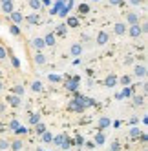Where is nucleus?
Here are the masks:
<instances>
[{
	"label": "nucleus",
	"mask_w": 148,
	"mask_h": 151,
	"mask_svg": "<svg viewBox=\"0 0 148 151\" xmlns=\"http://www.w3.org/2000/svg\"><path fill=\"white\" fill-rule=\"evenodd\" d=\"M66 89H70V91H77V89H79V77L71 78V80H66Z\"/></svg>",
	"instance_id": "nucleus-1"
},
{
	"label": "nucleus",
	"mask_w": 148,
	"mask_h": 151,
	"mask_svg": "<svg viewBox=\"0 0 148 151\" xmlns=\"http://www.w3.org/2000/svg\"><path fill=\"white\" fill-rule=\"evenodd\" d=\"M7 102L11 104L13 107H18L20 104H22V100H20V96H18V95H9V96H7Z\"/></svg>",
	"instance_id": "nucleus-2"
},
{
	"label": "nucleus",
	"mask_w": 148,
	"mask_h": 151,
	"mask_svg": "<svg viewBox=\"0 0 148 151\" xmlns=\"http://www.w3.org/2000/svg\"><path fill=\"white\" fill-rule=\"evenodd\" d=\"M133 73H135V77H144L146 75V66H135V69H133Z\"/></svg>",
	"instance_id": "nucleus-3"
},
{
	"label": "nucleus",
	"mask_w": 148,
	"mask_h": 151,
	"mask_svg": "<svg viewBox=\"0 0 148 151\" xmlns=\"http://www.w3.org/2000/svg\"><path fill=\"white\" fill-rule=\"evenodd\" d=\"M110 124H112V120H110V118L102 116L101 120H99V129H106V127H110Z\"/></svg>",
	"instance_id": "nucleus-4"
},
{
	"label": "nucleus",
	"mask_w": 148,
	"mask_h": 151,
	"mask_svg": "<svg viewBox=\"0 0 148 151\" xmlns=\"http://www.w3.org/2000/svg\"><path fill=\"white\" fill-rule=\"evenodd\" d=\"M130 96H132V89H130V86H123L121 99H130Z\"/></svg>",
	"instance_id": "nucleus-5"
},
{
	"label": "nucleus",
	"mask_w": 148,
	"mask_h": 151,
	"mask_svg": "<svg viewBox=\"0 0 148 151\" xmlns=\"http://www.w3.org/2000/svg\"><path fill=\"white\" fill-rule=\"evenodd\" d=\"M141 31H143V27H139V24H133L132 29H130V35H132V37H139Z\"/></svg>",
	"instance_id": "nucleus-6"
},
{
	"label": "nucleus",
	"mask_w": 148,
	"mask_h": 151,
	"mask_svg": "<svg viewBox=\"0 0 148 151\" xmlns=\"http://www.w3.org/2000/svg\"><path fill=\"white\" fill-rule=\"evenodd\" d=\"M106 86H108V88H113V86H117V77H115V75H110V77L106 78Z\"/></svg>",
	"instance_id": "nucleus-7"
},
{
	"label": "nucleus",
	"mask_w": 148,
	"mask_h": 151,
	"mask_svg": "<svg viewBox=\"0 0 148 151\" xmlns=\"http://www.w3.org/2000/svg\"><path fill=\"white\" fill-rule=\"evenodd\" d=\"M104 142H106V137H104L102 133H97V135H95V144H97V146H102Z\"/></svg>",
	"instance_id": "nucleus-8"
},
{
	"label": "nucleus",
	"mask_w": 148,
	"mask_h": 151,
	"mask_svg": "<svg viewBox=\"0 0 148 151\" xmlns=\"http://www.w3.org/2000/svg\"><path fill=\"white\" fill-rule=\"evenodd\" d=\"M64 138H66V135H57V137L51 138V142H53L55 146H60L62 142H64Z\"/></svg>",
	"instance_id": "nucleus-9"
},
{
	"label": "nucleus",
	"mask_w": 148,
	"mask_h": 151,
	"mask_svg": "<svg viewBox=\"0 0 148 151\" xmlns=\"http://www.w3.org/2000/svg\"><path fill=\"white\" fill-rule=\"evenodd\" d=\"M81 53H82V47H81L79 44H75V46H71V55H73V57H79Z\"/></svg>",
	"instance_id": "nucleus-10"
},
{
	"label": "nucleus",
	"mask_w": 148,
	"mask_h": 151,
	"mask_svg": "<svg viewBox=\"0 0 148 151\" xmlns=\"http://www.w3.org/2000/svg\"><path fill=\"white\" fill-rule=\"evenodd\" d=\"M9 146H11V149H13V151H20V149H22V142H20V140H15V142H9Z\"/></svg>",
	"instance_id": "nucleus-11"
},
{
	"label": "nucleus",
	"mask_w": 148,
	"mask_h": 151,
	"mask_svg": "<svg viewBox=\"0 0 148 151\" xmlns=\"http://www.w3.org/2000/svg\"><path fill=\"white\" fill-rule=\"evenodd\" d=\"M35 62L38 64V66H42V64L46 62V57L42 55V53H37V57H35Z\"/></svg>",
	"instance_id": "nucleus-12"
},
{
	"label": "nucleus",
	"mask_w": 148,
	"mask_h": 151,
	"mask_svg": "<svg viewBox=\"0 0 148 151\" xmlns=\"http://www.w3.org/2000/svg\"><path fill=\"white\" fill-rule=\"evenodd\" d=\"M51 138H53V135H51L49 131H44V133H42V140H44L46 144H49V142H51Z\"/></svg>",
	"instance_id": "nucleus-13"
},
{
	"label": "nucleus",
	"mask_w": 148,
	"mask_h": 151,
	"mask_svg": "<svg viewBox=\"0 0 148 151\" xmlns=\"http://www.w3.org/2000/svg\"><path fill=\"white\" fill-rule=\"evenodd\" d=\"M97 42H99V44H106V42H108V35L106 33H101L97 37Z\"/></svg>",
	"instance_id": "nucleus-14"
},
{
	"label": "nucleus",
	"mask_w": 148,
	"mask_h": 151,
	"mask_svg": "<svg viewBox=\"0 0 148 151\" xmlns=\"http://www.w3.org/2000/svg\"><path fill=\"white\" fill-rule=\"evenodd\" d=\"M133 104H135V106H143V104H144V96H139V95L133 96Z\"/></svg>",
	"instance_id": "nucleus-15"
},
{
	"label": "nucleus",
	"mask_w": 148,
	"mask_h": 151,
	"mask_svg": "<svg viewBox=\"0 0 148 151\" xmlns=\"http://www.w3.org/2000/svg\"><path fill=\"white\" fill-rule=\"evenodd\" d=\"M29 122L33 124V126H35L37 122H40V115H38V113H37V115H31V116H29Z\"/></svg>",
	"instance_id": "nucleus-16"
},
{
	"label": "nucleus",
	"mask_w": 148,
	"mask_h": 151,
	"mask_svg": "<svg viewBox=\"0 0 148 151\" xmlns=\"http://www.w3.org/2000/svg\"><path fill=\"white\" fill-rule=\"evenodd\" d=\"M124 24H117V26H115V33H117V35H123L124 33Z\"/></svg>",
	"instance_id": "nucleus-17"
},
{
	"label": "nucleus",
	"mask_w": 148,
	"mask_h": 151,
	"mask_svg": "<svg viewBox=\"0 0 148 151\" xmlns=\"http://www.w3.org/2000/svg\"><path fill=\"white\" fill-rule=\"evenodd\" d=\"M130 135H132L133 138L139 137V135H141V129H139V127H132V129H130Z\"/></svg>",
	"instance_id": "nucleus-18"
},
{
	"label": "nucleus",
	"mask_w": 148,
	"mask_h": 151,
	"mask_svg": "<svg viewBox=\"0 0 148 151\" xmlns=\"http://www.w3.org/2000/svg\"><path fill=\"white\" fill-rule=\"evenodd\" d=\"M35 126H37V133H40V135H42V133L46 131V126H44V124H40V122H37Z\"/></svg>",
	"instance_id": "nucleus-19"
},
{
	"label": "nucleus",
	"mask_w": 148,
	"mask_h": 151,
	"mask_svg": "<svg viewBox=\"0 0 148 151\" xmlns=\"http://www.w3.org/2000/svg\"><path fill=\"white\" fill-rule=\"evenodd\" d=\"M4 11H6V13H11V11H13L11 2H4Z\"/></svg>",
	"instance_id": "nucleus-20"
},
{
	"label": "nucleus",
	"mask_w": 148,
	"mask_h": 151,
	"mask_svg": "<svg viewBox=\"0 0 148 151\" xmlns=\"http://www.w3.org/2000/svg\"><path fill=\"white\" fill-rule=\"evenodd\" d=\"M9 147V142L7 140H0V151H6Z\"/></svg>",
	"instance_id": "nucleus-21"
},
{
	"label": "nucleus",
	"mask_w": 148,
	"mask_h": 151,
	"mask_svg": "<svg viewBox=\"0 0 148 151\" xmlns=\"http://www.w3.org/2000/svg\"><path fill=\"white\" fill-rule=\"evenodd\" d=\"M33 46H35V47H37V49H42V47H44V42H42V40H40V38H37V40H35V42H33Z\"/></svg>",
	"instance_id": "nucleus-22"
},
{
	"label": "nucleus",
	"mask_w": 148,
	"mask_h": 151,
	"mask_svg": "<svg viewBox=\"0 0 148 151\" xmlns=\"http://www.w3.org/2000/svg\"><path fill=\"white\" fill-rule=\"evenodd\" d=\"M13 91H15V95H24V88H22V86H15Z\"/></svg>",
	"instance_id": "nucleus-23"
},
{
	"label": "nucleus",
	"mask_w": 148,
	"mask_h": 151,
	"mask_svg": "<svg viewBox=\"0 0 148 151\" xmlns=\"http://www.w3.org/2000/svg\"><path fill=\"white\" fill-rule=\"evenodd\" d=\"M130 80H132V78L128 77V75H124V77L121 78V84H123V86H130Z\"/></svg>",
	"instance_id": "nucleus-24"
},
{
	"label": "nucleus",
	"mask_w": 148,
	"mask_h": 151,
	"mask_svg": "<svg viewBox=\"0 0 148 151\" xmlns=\"http://www.w3.org/2000/svg\"><path fill=\"white\" fill-rule=\"evenodd\" d=\"M53 42H55V40H53V35H48V37H46V40H44V44L53 46Z\"/></svg>",
	"instance_id": "nucleus-25"
},
{
	"label": "nucleus",
	"mask_w": 148,
	"mask_h": 151,
	"mask_svg": "<svg viewBox=\"0 0 148 151\" xmlns=\"http://www.w3.org/2000/svg\"><path fill=\"white\" fill-rule=\"evenodd\" d=\"M31 89H33V91H40V89H42V84H40V82H33Z\"/></svg>",
	"instance_id": "nucleus-26"
},
{
	"label": "nucleus",
	"mask_w": 148,
	"mask_h": 151,
	"mask_svg": "<svg viewBox=\"0 0 148 151\" xmlns=\"http://www.w3.org/2000/svg\"><path fill=\"white\" fill-rule=\"evenodd\" d=\"M15 131H17L18 135H24V133H28V127H22V126H18V127L15 129Z\"/></svg>",
	"instance_id": "nucleus-27"
},
{
	"label": "nucleus",
	"mask_w": 148,
	"mask_h": 151,
	"mask_svg": "<svg viewBox=\"0 0 148 151\" xmlns=\"http://www.w3.org/2000/svg\"><path fill=\"white\" fill-rule=\"evenodd\" d=\"M128 22H130V24H137V15H133V13L128 15Z\"/></svg>",
	"instance_id": "nucleus-28"
},
{
	"label": "nucleus",
	"mask_w": 148,
	"mask_h": 151,
	"mask_svg": "<svg viewBox=\"0 0 148 151\" xmlns=\"http://www.w3.org/2000/svg\"><path fill=\"white\" fill-rule=\"evenodd\" d=\"M20 126V122L18 120H11V122H9V129H17Z\"/></svg>",
	"instance_id": "nucleus-29"
},
{
	"label": "nucleus",
	"mask_w": 148,
	"mask_h": 151,
	"mask_svg": "<svg viewBox=\"0 0 148 151\" xmlns=\"http://www.w3.org/2000/svg\"><path fill=\"white\" fill-rule=\"evenodd\" d=\"M49 80H51V82H60L62 78L59 77V75H51V73H49Z\"/></svg>",
	"instance_id": "nucleus-30"
},
{
	"label": "nucleus",
	"mask_w": 148,
	"mask_h": 151,
	"mask_svg": "<svg viewBox=\"0 0 148 151\" xmlns=\"http://www.w3.org/2000/svg\"><path fill=\"white\" fill-rule=\"evenodd\" d=\"M29 4H31V7H33V9H38V7H40V2H38V0H29Z\"/></svg>",
	"instance_id": "nucleus-31"
},
{
	"label": "nucleus",
	"mask_w": 148,
	"mask_h": 151,
	"mask_svg": "<svg viewBox=\"0 0 148 151\" xmlns=\"http://www.w3.org/2000/svg\"><path fill=\"white\" fill-rule=\"evenodd\" d=\"M11 17H13V20H15V22H20V20H22V15H20V13H13Z\"/></svg>",
	"instance_id": "nucleus-32"
},
{
	"label": "nucleus",
	"mask_w": 148,
	"mask_h": 151,
	"mask_svg": "<svg viewBox=\"0 0 148 151\" xmlns=\"http://www.w3.org/2000/svg\"><path fill=\"white\" fill-rule=\"evenodd\" d=\"M71 144H77V146H82V144H84V138H82V137H77V138H75V142H71Z\"/></svg>",
	"instance_id": "nucleus-33"
},
{
	"label": "nucleus",
	"mask_w": 148,
	"mask_h": 151,
	"mask_svg": "<svg viewBox=\"0 0 148 151\" xmlns=\"http://www.w3.org/2000/svg\"><path fill=\"white\" fill-rule=\"evenodd\" d=\"M112 151H119V144H117V142L112 144Z\"/></svg>",
	"instance_id": "nucleus-34"
},
{
	"label": "nucleus",
	"mask_w": 148,
	"mask_h": 151,
	"mask_svg": "<svg viewBox=\"0 0 148 151\" xmlns=\"http://www.w3.org/2000/svg\"><path fill=\"white\" fill-rule=\"evenodd\" d=\"M28 20H29V22H31V24H35V22H37V17H35V15H31V17H29Z\"/></svg>",
	"instance_id": "nucleus-35"
},
{
	"label": "nucleus",
	"mask_w": 148,
	"mask_h": 151,
	"mask_svg": "<svg viewBox=\"0 0 148 151\" xmlns=\"http://www.w3.org/2000/svg\"><path fill=\"white\" fill-rule=\"evenodd\" d=\"M0 58H6V49L0 47Z\"/></svg>",
	"instance_id": "nucleus-36"
},
{
	"label": "nucleus",
	"mask_w": 148,
	"mask_h": 151,
	"mask_svg": "<svg viewBox=\"0 0 148 151\" xmlns=\"http://www.w3.org/2000/svg\"><path fill=\"white\" fill-rule=\"evenodd\" d=\"M79 9H81V11H82V13H86V11H88V6H81Z\"/></svg>",
	"instance_id": "nucleus-37"
},
{
	"label": "nucleus",
	"mask_w": 148,
	"mask_h": 151,
	"mask_svg": "<svg viewBox=\"0 0 148 151\" xmlns=\"http://www.w3.org/2000/svg\"><path fill=\"white\" fill-rule=\"evenodd\" d=\"M70 26H77V20L75 18H70Z\"/></svg>",
	"instance_id": "nucleus-38"
},
{
	"label": "nucleus",
	"mask_w": 148,
	"mask_h": 151,
	"mask_svg": "<svg viewBox=\"0 0 148 151\" xmlns=\"http://www.w3.org/2000/svg\"><path fill=\"white\" fill-rule=\"evenodd\" d=\"M11 33L13 35H18V27H11Z\"/></svg>",
	"instance_id": "nucleus-39"
},
{
	"label": "nucleus",
	"mask_w": 148,
	"mask_h": 151,
	"mask_svg": "<svg viewBox=\"0 0 148 151\" xmlns=\"http://www.w3.org/2000/svg\"><path fill=\"white\" fill-rule=\"evenodd\" d=\"M13 66H15V68H18V66H20V62H18L17 58H13Z\"/></svg>",
	"instance_id": "nucleus-40"
},
{
	"label": "nucleus",
	"mask_w": 148,
	"mask_h": 151,
	"mask_svg": "<svg viewBox=\"0 0 148 151\" xmlns=\"http://www.w3.org/2000/svg\"><path fill=\"white\" fill-rule=\"evenodd\" d=\"M132 2H133V4H139V2H141V0H132Z\"/></svg>",
	"instance_id": "nucleus-41"
},
{
	"label": "nucleus",
	"mask_w": 148,
	"mask_h": 151,
	"mask_svg": "<svg viewBox=\"0 0 148 151\" xmlns=\"http://www.w3.org/2000/svg\"><path fill=\"white\" fill-rule=\"evenodd\" d=\"M112 2H113V4H117V2H119V0H112Z\"/></svg>",
	"instance_id": "nucleus-42"
},
{
	"label": "nucleus",
	"mask_w": 148,
	"mask_h": 151,
	"mask_svg": "<svg viewBox=\"0 0 148 151\" xmlns=\"http://www.w3.org/2000/svg\"><path fill=\"white\" fill-rule=\"evenodd\" d=\"M0 89H2V82H0Z\"/></svg>",
	"instance_id": "nucleus-43"
},
{
	"label": "nucleus",
	"mask_w": 148,
	"mask_h": 151,
	"mask_svg": "<svg viewBox=\"0 0 148 151\" xmlns=\"http://www.w3.org/2000/svg\"><path fill=\"white\" fill-rule=\"evenodd\" d=\"M4 2H9V0H4Z\"/></svg>",
	"instance_id": "nucleus-44"
},
{
	"label": "nucleus",
	"mask_w": 148,
	"mask_h": 151,
	"mask_svg": "<svg viewBox=\"0 0 148 151\" xmlns=\"http://www.w3.org/2000/svg\"><path fill=\"white\" fill-rule=\"evenodd\" d=\"M6 151H7V149H6Z\"/></svg>",
	"instance_id": "nucleus-45"
}]
</instances>
